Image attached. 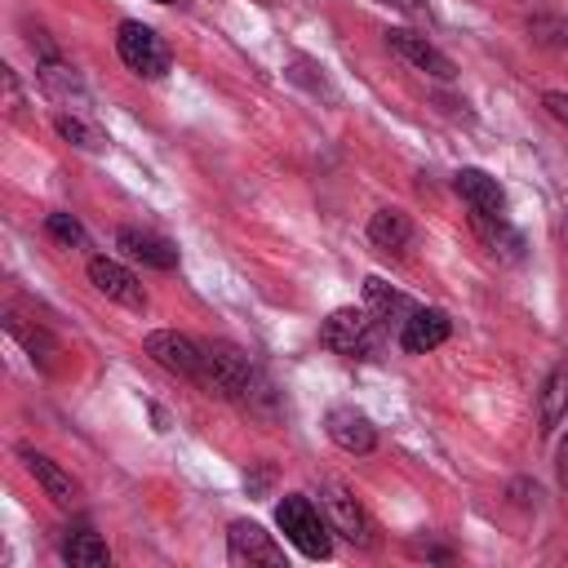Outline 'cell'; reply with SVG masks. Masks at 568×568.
<instances>
[{"label": "cell", "instance_id": "9c48e42d", "mask_svg": "<svg viewBox=\"0 0 568 568\" xmlns=\"http://www.w3.org/2000/svg\"><path fill=\"white\" fill-rule=\"evenodd\" d=\"M386 44H390L404 62H413L417 71H426V75H435V80H453V75H457L453 58L439 53L426 36H417V31H408V27H390V31H386Z\"/></svg>", "mask_w": 568, "mask_h": 568}, {"label": "cell", "instance_id": "9a60e30c", "mask_svg": "<svg viewBox=\"0 0 568 568\" xmlns=\"http://www.w3.org/2000/svg\"><path fill=\"white\" fill-rule=\"evenodd\" d=\"M22 462H27V470L36 475V484L58 501V506H71L75 497H80V488H75V479L53 462V457H44V453H36V448H22Z\"/></svg>", "mask_w": 568, "mask_h": 568}, {"label": "cell", "instance_id": "7402d4cb", "mask_svg": "<svg viewBox=\"0 0 568 568\" xmlns=\"http://www.w3.org/2000/svg\"><path fill=\"white\" fill-rule=\"evenodd\" d=\"M541 102H546V111H550L559 124H568V93H546Z\"/></svg>", "mask_w": 568, "mask_h": 568}, {"label": "cell", "instance_id": "e0dca14e", "mask_svg": "<svg viewBox=\"0 0 568 568\" xmlns=\"http://www.w3.org/2000/svg\"><path fill=\"white\" fill-rule=\"evenodd\" d=\"M537 417H541V430H546V435H550V430H555V426L568 417V368H564V364H555V368L546 373Z\"/></svg>", "mask_w": 568, "mask_h": 568}, {"label": "cell", "instance_id": "ba28073f", "mask_svg": "<svg viewBox=\"0 0 568 568\" xmlns=\"http://www.w3.org/2000/svg\"><path fill=\"white\" fill-rule=\"evenodd\" d=\"M89 284H93L102 297H111V302H120V306H129V311H142V306H146V288L138 284V275H133L129 266L111 262V257H89Z\"/></svg>", "mask_w": 568, "mask_h": 568}, {"label": "cell", "instance_id": "d4e9b609", "mask_svg": "<svg viewBox=\"0 0 568 568\" xmlns=\"http://www.w3.org/2000/svg\"><path fill=\"white\" fill-rule=\"evenodd\" d=\"M155 4H173V0H155Z\"/></svg>", "mask_w": 568, "mask_h": 568}, {"label": "cell", "instance_id": "52a82bcc", "mask_svg": "<svg viewBox=\"0 0 568 568\" xmlns=\"http://www.w3.org/2000/svg\"><path fill=\"white\" fill-rule=\"evenodd\" d=\"M324 510H328L333 528H337L346 541H355V546H373V524H368L364 506L351 497V488H346V484L324 479Z\"/></svg>", "mask_w": 568, "mask_h": 568}, {"label": "cell", "instance_id": "ac0fdd59", "mask_svg": "<svg viewBox=\"0 0 568 568\" xmlns=\"http://www.w3.org/2000/svg\"><path fill=\"white\" fill-rule=\"evenodd\" d=\"M364 302H368V311H373V320H408V297L399 293V288H390L386 280H377V275H368L364 280Z\"/></svg>", "mask_w": 568, "mask_h": 568}, {"label": "cell", "instance_id": "3957f363", "mask_svg": "<svg viewBox=\"0 0 568 568\" xmlns=\"http://www.w3.org/2000/svg\"><path fill=\"white\" fill-rule=\"evenodd\" d=\"M320 342L346 359H364L377 351V320L368 306H337L324 324H320Z\"/></svg>", "mask_w": 568, "mask_h": 568}, {"label": "cell", "instance_id": "7a4b0ae2", "mask_svg": "<svg viewBox=\"0 0 568 568\" xmlns=\"http://www.w3.org/2000/svg\"><path fill=\"white\" fill-rule=\"evenodd\" d=\"M275 524H280V532H284V537H288L306 559H328V555H333L328 524L320 519V510L311 506V497L288 493V497L275 506Z\"/></svg>", "mask_w": 568, "mask_h": 568}, {"label": "cell", "instance_id": "4fadbf2b", "mask_svg": "<svg viewBox=\"0 0 568 568\" xmlns=\"http://www.w3.org/2000/svg\"><path fill=\"white\" fill-rule=\"evenodd\" d=\"M328 439H333L342 453H373L377 430H373V422H368L359 408H333V413H328Z\"/></svg>", "mask_w": 568, "mask_h": 568}, {"label": "cell", "instance_id": "8992f818", "mask_svg": "<svg viewBox=\"0 0 568 568\" xmlns=\"http://www.w3.org/2000/svg\"><path fill=\"white\" fill-rule=\"evenodd\" d=\"M146 355L160 364V368H169V373H178V377H200V355H204V346L195 342V337H186V333H178V328H155V333H146Z\"/></svg>", "mask_w": 568, "mask_h": 568}, {"label": "cell", "instance_id": "277c9868", "mask_svg": "<svg viewBox=\"0 0 568 568\" xmlns=\"http://www.w3.org/2000/svg\"><path fill=\"white\" fill-rule=\"evenodd\" d=\"M115 53H120V62L133 71V75H146V80H155V75H164L169 71V44L151 31V27H142V22H120V31H115Z\"/></svg>", "mask_w": 568, "mask_h": 568}, {"label": "cell", "instance_id": "8fae6325", "mask_svg": "<svg viewBox=\"0 0 568 568\" xmlns=\"http://www.w3.org/2000/svg\"><path fill=\"white\" fill-rule=\"evenodd\" d=\"M453 186H457V195L470 204V217H501L506 195H501V186H497L493 173H484V169H457Z\"/></svg>", "mask_w": 568, "mask_h": 568}, {"label": "cell", "instance_id": "ffe728a7", "mask_svg": "<svg viewBox=\"0 0 568 568\" xmlns=\"http://www.w3.org/2000/svg\"><path fill=\"white\" fill-rule=\"evenodd\" d=\"M58 133H62L67 142L84 146V151H98V146H102V133H98V129H89V124H84V120H75V115H58Z\"/></svg>", "mask_w": 568, "mask_h": 568}, {"label": "cell", "instance_id": "2e32d148", "mask_svg": "<svg viewBox=\"0 0 568 568\" xmlns=\"http://www.w3.org/2000/svg\"><path fill=\"white\" fill-rule=\"evenodd\" d=\"M62 559L75 564V568H106L111 564V550H106V541L93 528H71L62 537Z\"/></svg>", "mask_w": 568, "mask_h": 568}, {"label": "cell", "instance_id": "cb8c5ba5", "mask_svg": "<svg viewBox=\"0 0 568 568\" xmlns=\"http://www.w3.org/2000/svg\"><path fill=\"white\" fill-rule=\"evenodd\" d=\"M386 4H395V9H404V13H422V0H386Z\"/></svg>", "mask_w": 568, "mask_h": 568}, {"label": "cell", "instance_id": "603a6c76", "mask_svg": "<svg viewBox=\"0 0 568 568\" xmlns=\"http://www.w3.org/2000/svg\"><path fill=\"white\" fill-rule=\"evenodd\" d=\"M555 466H559V484L568 488V435H564L559 448H555Z\"/></svg>", "mask_w": 568, "mask_h": 568}, {"label": "cell", "instance_id": "7c38bea8", "mask_svg": "<svg viewBox=\"0 0 568 568\" xmlns=\"http://www.w3.org/2000/svg\"><path fill=\"white\" fill-rule=\"evenodd\" d=\"M115 244H120V248H124L133 262H142V266H155V271H173V266H178V248H173L164 235H155V231H142V226H120Z\"/></svg>", "mask_w": 568, "mask_h": 568}, {"label": "cell", "instance_id": "5b68a950", "mask_svg": "<svg viewBox=\"0 0 568 568\" xmlns=\"http://www.w3.org/2000/svg\"><path fill=\"white\" fill-rule=\"evenodd\" d=\"M226 555L240 568H284V546H275V537L262 524L235 519L226 532Z\"/></svg>", "mask_w": 568, "mask_h": 568}, {"label": "cell", "instance_id": "30bf717a", "mask_svg": "<svg viewBox=\"0 0 568 568\" xmlns=\"http://www.w3.org/2000/svg\"><path fill=\"white\" fill-rule=\"evenodd\" d=\"M448 333H453V320H448L439 306H417V311H408L399 342H404V351H408V355H426V351L444 346V342H448Z\"/></svg>", "mask_w": 568, "mask_h": 568}, {"label": "cell", "instance_id": "44dd1931", "mask_svg": "<svg viewBox=\"0 0 568 568\" xmlns=\"http://www.w3.org/2000/svg\"><path fill=\"white\" fill-rule=\"evenodd\" d=\"M44 231L58 240V244H84V226L71 217V213H49V222H44Z\"/></svg>", "mask_w": 568, "mask_h": 568}, {"label": "cell", "instance_id": "5bb4252c", "mask_svg": "<svg viewBox=\"0 0 568 568\" xmlns=\"http://www.w3.org/2000/svg\"><path fill=\"white\" fill-rule=\"evenodd\" d=\"M368 240H373L377 253L399 257V253H408V244H413V222H408L399 209H377V213L368 217Z\"/></svg>", "mask_w": 568, "mask_h": 568}, {"label": "cell", "instance_id": "6da1fadb", "mask_svg": "<svg viewBox=\"0 0 568 568\" xmlns=\"http://www.w3.org/2000/svg\"><path fill=\"white\" fill-rule=\"evenodd\" d=\"M209 395H222V399H248V386H253V368L244 359V351H235L231 342H204V355H200V377H195Z\"/></svg>", "mask_w": 568, "mask_h": 568}, {"label": "cell", "instance_id": "d6986e66", "mask_svg": "<svg viewBox=\"0 0 568 568\" xmlns=\"http://www.w3.org/2000/svg\"><path fill=\"white\" fill-rule=\"evenodd\" d=\"M40 80H44V89L49 93H58V98H80V80H75V71L71 67H62L58 58H44V67H40Z\"/></svg>", "mask_w": 568, "mask_h": 568}]
</instances>
